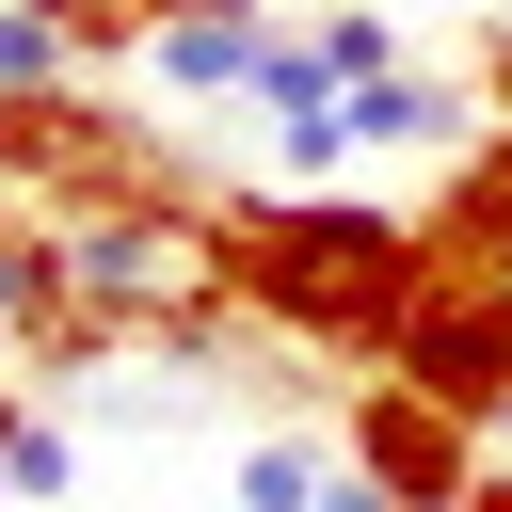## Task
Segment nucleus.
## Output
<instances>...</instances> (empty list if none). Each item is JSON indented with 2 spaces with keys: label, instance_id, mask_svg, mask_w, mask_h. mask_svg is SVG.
<instances>
[{
  "label": "nucleus",
  "instance_id": "obj_1",
  "mask_svg": "<svg viewBox=\"0 0 512 512\" xmlns=\"http://www.w3.org/2000/svg\"><path fill=\"white\" fill-rule=\"evenodd\" d=\"M224 288L256 304V336L384 368V336L432 304V240L384 192H288V176H256V192H224Z\"/></svg>",
  "mask_w": 512,
  "mask_h": 512
},
{
  "label": "nucleus",
  "instance_id": "obj_2",
  "mask_svg": "<svg viewBox=\"0 0 512 512\" xmlns=\"http://www.w3.org/2000/svg\"><path fill=\"white\" fill-rule=\"evenodd\" d=\"M336 448L400 496V512H464L480 480H496V448H480V416H448L432 384H400V368H368L352 384V416H336Z\"/></svg>",
  "mask_w": 512,
  "mask_h": 512
},
{
  "label": "nucleus",
  "instance_id": "obj_3",
  "mask_svg": "<svg viewBox=\"0 0 512 512\" xmlns=\"http://www.w3.org/2000/svg\"><path fill=\"white\" fill-rule=\"evenodd\" d=\"M416 240H432V272H448V288H512V128H496V144H464V160L432 176Z\"/></svg>",
  "mask_w": 512,
  "mask_h": 512
},
{
  "label": "nucleus",
  "instance_id": "obj_4",
  "mask_svg": "<svg viewBox=\"0 0 512 512\" xmlns=\"http://www.w3.org/2000/svg\"><path fill=\"white\" fill-rule=\"evenodd\" d=\"M256 64H272V16H160L128 80H160V96L224 112V96H256Z\"/></svg>",
  "mask_w": 512,
  "mask_h": 512
},
{
  "label": "nucleus",
  "instance_id": "obj_5",
  "mask_svg": "<svg viewBox=\"0 0 512 512\" xmlns=\"http://www.w3.org/2000/svg\"><path fill=\"white\" fill-rule=\"evenodd\" d=\"M304 48H320V64H336V80H352V96H368V80H400V64H416V48H400V0H320V16H304Z\"/></svg>",
  "mask_w": 512,
  "mask_h": 512
},
{
  "label": "nucleus",
  "instance_id": "obj_6",
  "mask_svg": "<svg viewBox=\"0 0 512 512\" xmlns=\"http://www.w3.org/2000/svg\"><path fill=\"white\" fill-rule=\"evenodd\" d=\"M0 480H16V512H64V496H80V432H64V400H16Z\"/></svg>",
  "mask_w": 512,
  "mask_h": 512
},
{
  "label": "nucleus",
  "instance_id": "obj_7",
  "mask_svg": "<svg viewBox=\"0 0 512 512\" xmlns=\"http://www.w3.org/2000/svg\"><path fill=\"white\" fill-rule=\"evenodd\" d=\"M336 464H352V448H320V432H256V448H240V512H320Z\"/></svg>",
  "mask_w": 512,
  "mask_h": 512
},
{
  "label": "nucleus",
  "instance_id": "obj_8",
  "mask_svg": "<svg viewBox=\"0 0 512 512\" xmlns=\"http://www.w3.org/2000/svg\"><path fill=\"white\" fill-rule=\"evenodd\" d=\"M16 400H32V384H16V368H0V432H16ZM0 512H16V480H0Z\"/></svg>",
  "mask_w": 512,
  "mask_h": 512
},
{
  "label": "nucleus",
  "instance_id": "obj_9",
  "mask_svg": "<svg viewBox=\"0 0 512 512\" xmlns=\"http://www.w3.org/2000/svg\"><path fill=\"white\" fill-rule=\"evenodd\" d=\"M464 512H512V464H496V480H480V496H464Z\"/></svg>",
  "mask_w": 512,
  "mask_h": 512
},
{
  "label": "nucleus",
  "instance_id": "obj_10",
  "mask_svg": "<svg viewBox=\"0 0 512 512\" xmlns=\"http://www.w3.org/2000/svg\"><path fill=\"white\" fill-rule=\"evenodd\" d=\"M480 16H496V32H512V0H480Z\"/></svg>",
  "mask_w": 512,
  "mask_h": 512
}]
</instances>
